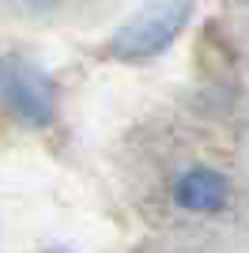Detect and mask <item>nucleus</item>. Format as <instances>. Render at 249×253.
Masks as SVG:
<instances>
[{"label":"nucleus","instance_id":"f257e3e1","mask_svg":"<svg viewBox=\"0 0 249 253\" xmlns=\"http://www.w3.org/2000/svg\"><path fill=\"white\" fill-rule=\"evenodd\" d=\"M185 19H189V0H151L106 42V53L124 64L151 61L163 49H170V42L181 34Z\"/></svg>","mask_w":249,"mask_h":253},{"label":"nucleus","instance_id":"f03ea898","mask_svg":"<svg viewBox=\"0 0 249 253\" xmlns=\"http://www.w3.org/2000/svg\"><path fill=\"white\" fill-rule=\"evenodd\" d=\"M0 102L8 106L11 117H19L31 128H45L57 117L53 80L23 57H0Z\"/></svg>","mask_w":249,"mask_h":253},{"label":"nucleus","instance_id":"7ed1b4c3","mask_svg":"<svg viewBox=\"0 0 249 253\" xmlns=\"http://www.w3.org/2000/svg\"><path fill=\"white\" fill-rule=\"evenodd\" d=\"M174 204L197 215H215L230 204V181L215 167H189L174 181Z\"/></svg>","mask_w":249,"mask_h":253},{"label":"nucleus","instance_id":"20e7f679","mask_svg":"<svg viewBox=\"0 0 249 253\" xmlns=\"http://www.w3.org/2000/svg\"><path fill=\"white\" fill-rule=\"evenodd\" d=\"M49 253H68V250H49Z\"/></svg>","mask_w":249,"mask_h":253}]
</instances>
